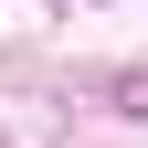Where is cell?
Wrapping results in <instances>:
<instances>
[{
  "label": "cell",
  "mask_w": 148,
  "mask_h": 148,
  "mask_svg": "<svg viewBox=\"0 0 148 148\" xmlns=\"http://www.w3.org/2000/svg\"><path fill=\"white\" fill-rule=\"evenodd\" d=\"M106 106H127V116H148V74H116V85H106Z\"/></svg>",
  "instance_id": "obj_1"
}]
</instances>
